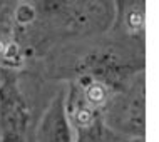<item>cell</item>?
I'll return each instance as SVG.
<instances>
[{"instance_id":"1","label":"cell","mask_w":159,"mask_h":142,"mask_svg":"<svg viewBox=\"0 0 159 142\" xmlns=\"http://www.w3.org/2000/svg\"><path fill=\"white\" fill-rule=\"evenodd\" d=\"M89 97H91L92 100L99 102V100H102V97H104V94H102L101 87H94V89L91 90V92H89Z\"/></svg>"},{"instance_id":"2","label":"cell","mask_w":159,"mask_h":142,"mask_svg":"<svg viewBox=\"0 0 159 142\" xmlns=\"http://www.w3.org/2000/svg\"><path fill=\"white\" fill-rule=\"evenodd\" d=\"M79 120L80 122H87L89 120V112H80L79 114Z\"/></svg>"}]
</instances>
